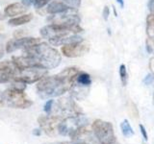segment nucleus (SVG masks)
<instances>
[{
  "label": "nucleus",
  "instance_id": "nucleus-1",
  "mask_svg": "<svg viewBox=\"0 0 154 144\" xmlns=\"http://www.w3.org/2000/svg\"><path fill=\"white\" fill-rule=\"evenodd\" d=\"M79 72L77 67H67L56 75H46L37 83L36 88L38 95L45 99L65 94L73 86Z\"/></svg>",
  "mask_w": 154,
  "mask_h": 144
},
{
  "label": "nucleus",
  "instance_id": "nucleus-2",
  "mask_svg": "<svg viewBox=\"0 0 154 144\" xmlns=\"http://www.w3.org/2000/svg\"><path fill=\"white\" fill-rule=\"evenodd\" d=\"M23 53L30 54L36 58L38 64L47 70L56 68L62 61L60 52L50 43L41 41L35 46L24 50Z\"/></svg>",
  "mask_w": 154,
  "mask_h": 144
},
{
  "label": "nucleus",
  "instance_id": "nucleus-3",
  "mask_svg": "<svg viewBox=\"0 0 154 144\" xmlns=\"http://www.w3.org/2000/svg\"><path fill=\"white\" fill-rule=\"evenodd\" d=\"M4 99L8 106L14 109H28L33 105V101L25 94V90H20L10 86L4 91Z\"/></svg>",
  "mask_w": 154,
  "mask_h": 144
},
{
  "label": "nucleus",
  "instance_id": "nucleus-4",
  "mask_svg": "<svg viewBox=\"0 0 154 144\" xmlns=\"http://www.w3.org/2000/svg\"><path fill=\"white\" fill-rule=\"evenodd\" d=\"M91 131L99 144H109L116 140L114 127L111 122L96 119L91 124Z\"/></svg>",
  "mask_w": 154,
  "mask_h": 144
},
{
  "label": "nucleus",
  "instance_id": "nucleus-5",
  "mask_svg": "<svg viewBox=\"0 0 154 144\" xmlns=\"http://www.w3.org/2000/svg\"><path fill=\"white\" fill-rule=\"evenodd\" d=\"M65 117L58 114H46L41 115L38 118L40 129L45 134L49 136H56L59 134V126Z\"/></svg>",
  "mask_w": 154,
  "mask_h": 144
},
{
  "label": "nucleus",
  "instance_id": "nucleus-6",
  "mask_svg": "<svg viewBox=\"0 0 154 144\" xmlns=\"http://www.w3.org/2000/svg\"><path fill=\"white\" fill-rule=\"evenodd\" d=\"M48 74V70L42 66H32L18 71V74L14 79L19 80L25 84L38 83L43 77Z\"/></svg>",
  "mask_w": 154,
  "mask_h": 144
},
{
  "label": "nucleus",
  "instance_id": "nucleus-7",
  "mask_svg": "<svg viewBox=\"0 0 154 144\" xmlns=\"http://www.w3.org/2000/svg\"><path fill=\"white\" fill-rule=\"evenodd\" d=\"M42 41L41 38H33V37H22V38H13L7 41L5 45V50L8 54H11L17 50H26L28 48L35 46Z\"/></svg>",
  "mask_w": 154,
  "mask_h": 144
},
{
  "label": "nucleus",
  "instance_id": "nucleus-8",
  "mask_svg": "<svg viewBox=\"0 0 154 144\" xmlns=\"http://www.w3.org/2000/svg\"><path fill=\"white\" fill-rule=\"evenodd\" d=\"M56 112L58 115L63 117L67 116H76V115H82L81 108L76 102L71 98H61L56 103Z\"/></svg>",
  "mask_w": 154,
  "mask_h": 144
},
{
  "label": "nucleus",
  "instance_id": "nucleus-9",
  "mask_svg": "<svg viewBox=\"0 0 154 144\" xmlns=\"http://www.w3.org/2000/svg\"><path fill=\"white\" fill-rule=\"evenodd\" d=\"M70 12L59 14H51V16L48 18V20H49L50 23L61 24V25H65L70 28H81L80 16L77 14H73Z\"/></svg>",
  "mask_w": 154,
  "mask_h": 144
},
{
  "label": "nucleus",
  "instance_id": "nucleus-10",
  "mask_svg": "<svg viewBox=\"0 0 154 144\" xmlns=\"http://www.w3.org/2000/svg\"><path fill=\"white\" fill-rule=\"evenodd\" d=\"M90 44L85 40H82L79 42H73L65 44L61 46L62 54L66 58H78L82 57L89 52Z\"/></svg>",
  "mask_w": 154,
  "mask_h": 144
},
{
  "label": "nucleus",
  "instance_id": "nucleus-11",
  "mask_svg": "<svg viewBox=\"0 0 154 144\" xmlns=\"http://www.w3.org/2000/svg\"><path fill=\"white\" fill-rule=\"evenodd\" d=\"M45 11L49 14H59L66 12H70L72 10L63 0H51L46 5Z\"/></svg>",
  "mask_w": 154,
  "mask_h": 144
},
{
  "label": "nucleus",
  "instance_id": "nucleus-12",
  "mask_svg": "<svg viewBox=\"0 0 154 144\" xmlns=\"http://www.w3.org/2000/svg\"><path fill=\"white\" fill-rule=\"evenodd\" d=\"M28 7L25 6L22 2H14L7 5L4 9V14L7 17H16L20 14H26Z\"/></svg>",
  "mask_w": 154,
  "mask_h": 144
},
{
  "label": "nucleus",
  "instance_id": "nucleus-13",
  "mask_svg": "<svg viewBox=\"0 0 154 144\" xmlns=\"http://www.w3.org/2000/svg\"><path fill=\"white\" fill-rule=\"evenodd\" d=\"M33 18H34L33 14L26 13V14H20V16H18L10 18L8 21V24L10 26L17 27V26H21V25H24V24L29 23Z\"/></svg>",
  "mask_w": 154,
  "mask_h": 144
},
{
  "label": "nucleus",
  "instance_id": "nucleus-14",
  "mask_svg": "<svg viewBox=\"0 0 154 144\" xmlns=\"http://www.w3.org/2000/svg\"><path fill=\"white\" fill-rule=\"evenodd\" d=\"M75 84L82 86H85V88H89L91 84V79L90 74L86 73V72L80 71L79 74L76 77Z\"/></svg>",
  "mask_w": 154,
  "mask_h": 144
},
{
  "label": "nucleus",
  "instance_id": "nucleus-15",
  "mask_svg": "<svg viewBox=\"0 0 154 144\" xmlns=\"http://www.w3.org/2000/svg\"><path fill=\"white\" fill-rule=\"evenodd\" d=\"M120 130H122V133L125 137H130L134 134L133 128L131 127V125H130L127 119H124L120 123Z\"/></svg>",
  "mask_w": 154,
  "mask_h": 144
},
{
  "label": "nucleus",
  "instance_id": "nucleus-16",
  "mask_svg": "<svg viewBox=\"0 0 154 144\" xmlns=\"http://www.w3.org/2000/svg\"><path fill=\"white\" fill-rule=\"evenodd\" d=\"M146 33L148 38H154V14H149L146 17Z\"/></svg>",
  "mask_w": 154,
  "mask_h": 144
},
{
  "label": "nucleus",
  "instance_id": "nucleus-17",
  "mask_svg": "<svg viewBox=\"0 0 154 144\" xmlns=\"http://www.w3.org/2000/svg\"><path fill=\"white\" fill-rule=\"evenodd\" d=\"M119 77H120V82L123 86H125L128 83V73H127V69H126V65L124 64H120L119 66Z\"/></svg>",
  "mask_w": 154,
  "mask_h": 144
},
{
  "label": "nucleus",
  "instance_id": "nucleus-18",
  "mask_svg": "<svg viewBox=\"0 0 154 144\" xmlns=\"http://www.w3.org/2000/svg\"><path fill=\"white\" fill-rule=\"evenodd\" d=\"M128 112L133 118H138L139 117V110L137 109V106L135 103L130 102L128 104Z\"/></svg>",
  "mask_w": 154,
  "mask_h": 144
},
{
  "label": "nucleus",
  "instance_id": "nucleus-19",
  "mask_svg": "<svg viewBox=\"0 0 154 144\" xmlns=\"http://www.w3.org/2000/svg\"><path fill=\"white\" fill-rule=\"evenodd\" d=\"M63 1H64L72 11L78 10L81 5V0H63Z\"/></svg>",
  "mask_w": 154,
  "mask_h": 144
},
{
  "label": "nucleus",
  "instance_id": "nucleus-20",
  "mask_svg": "<svg viewBox=\"0 0 154 144\" xmlns=\"http://www.w3.org/2000/svg\"><path fill=\"white\" fill-rule=\"evenodd\" d=\"M146 49L149 53H154V38H147Z\"/></svg>",
  "mask_w": 154,
  "mask_h": 144
},
{
  "label": "nucleus",
  "instance_id": "nucleus-21",
  "mask_svg": "<svg viewBox=\"0 0 154 144\" xmlns=\"http://www.w3.org/2000/svg\"><path fill=\"white\" fill-rule=\"evenodd\" d=\"M53 105H54V100H48L47 102L45 103V112L47 113V114H50L51 113V110H52V108H53Z\"/></svg>",
  "mask_w": 154,
  "mask_h": 144
},
{
  "label": "nucleus",
  "instance_id": "nucleus-22",
  "mask_svg": "<svg viewBox=\"0 0 154 144\" xmlns=\"http://www.w3.org/2000/svg\"><path fill=\"white\" fill-rule=\"evenodd\" d=\"M153 81H154V73H149V74H147L146 77H144L143 84H146V86L147 85H150Z\"/></svg>",
  "mask_w": 154,
  "mask_h": 144
},
{
  "label": "nucleus",
  "instance_id": "nucleus-23",
  "mask_svg": "<svg viewBox=\"0 0 154 144\" xmlns=\"http://www.w3.org/2000/svg\"><path fill=\"white\" fill-rule=\"evenodd\" d=\"M139 127H140V131H141L142 136H143V139H144V140H146V141H147L148 136H147V133H146V128H144V126H143V124H140V125H139Z\"/></svg>",
  "mask_w": 154,
  "mask_h": 144
},
{
  "label": "nucleus",
  "instance_id": "nucleus-24",
  "mask_svg": "<svg viewBox=\"0 0 154 144\" xmlns=\"http://www.w3.org/2000/svg\"><path fill=\"white\" fill-rule=\"evenodd\" d=\"M102 16H103V19L105 21L108 20L109 16H110V8L108 6H105L103 9V12H102Z\"/></svg>",
  "mask_w": 154,
  "mask_h": 144
},
{
  "label": "nucleus",
  "instance_id": "nucleus-25",
  "mask_svg": "<svg viewBox=\"0 0 154 144\" xmlns=\"http://www.w3.org/2000/svg\"><path fill=\"white\" fill-rule=\"evenodd\" d=\"M23 35H24L23 30H17L16 32L14 33V38H22V37H24Z\"/></svg>",
  "mask_w": 154,
  "mask_h": 144
},
{
  "label": "nucleus",
  "instance_id": "nucleus-26",
  "mask_svg": "<svg viewBox=\"0 0 154 144\" xmlns=\"http://www.w3.org/2000/svg\"><path fill=\"white\" fill-rule=\"evenodd\" d=\"M52 144H88L86 142H79V141H72V142H57Z\"/></svg>",
  "mask_w": 154,
  "mask_h": 144
},
{
  "label": "nucleus",
  "instance_id": "nucleus-27",
  "mask_svg": "<svg viewBox=\"0 0 154 144\" xmlns=\"http://www.w3.org/2000/svg\"><path fill=\"white\" fill-rule=\"evenodd\" d=\"M5 52H6V50H5V46L2 44V43H0V59H2Z\"/></svg>",
  "mask_w": 154,
  "mask_h": 144
},
{
  "label": "nucleus",
  "instance_id": "nucleus-28",
  "mask_svg": "<svg viewBox=\"0 0 154 144\" xmlns=\"http://www.w3.org/2000/svg\"><path fill=\"white\" fill-rule=\"evenodd\" d=\"M148 8H149V10H150V12L154 14V0H149Z\"/></svg>",
  "mask_w": 154,
  "mask_h": 144
},
{
  "label": "nucleus",
  "instance_id": "nucleus-29",
  "mask_svg": "<svg viewBox=\"0 0 154 144\" xmlns=\"http://www.w3.org/2000/svg\"><path fill=\"white\" fill-rule=\"evenodd\" d=\"M4 101H5V99H4V92H2V91L0 90V106L3 104Z\"/></svg>",
  "mask_w": 154,
  "mask_h": 144
},
{
  "label": "nucleus",
  "instance_id": "nucleus-30",
  "mask_svg": "<svg viewBox=\"0 0 154 144\" xmlns=\"http://www.w3.org/2000/svg\"><path fill=\"white\" fill-rule=\"evenodd\" d=\"M117 2L120 5V7L122 8L124 7V0H117Z\"/></svg>",
  "mask_w": 154,
  "mask_h": 144
},
{
  "label": "nucleus",
  "instance_id": "nucleus-31",
  "mask_svg": "<svg viewBox=\"0 0 154 144\" xmlns=\"http://www.w3.org/2000/svg\"><path fill=\"white\" fill-rule=\"evenodd\" d=\"M7 16H5L4 14V13H2V12H0V20H4L5 18H6Z\"/></svg>",
  "mask_w": 154,
  "mask_h": 144
},
{
  "label": "nucleus",
  "instance_id": "nucleus-32",
  "mask_svg": "<svg viewBox=\"0 0 154 144\" xmlns=\"http://www.w3.org/2000/svg\"><path fill=\"white\" fill-rule=\"evenodd\" d=\"M109 144H120L118 140H117V139H116V140L115 141H113V142H111V143H109Z\"/></svg>",
  "mask_w": 154,
  "mask_h": 144
}]
</instances>
